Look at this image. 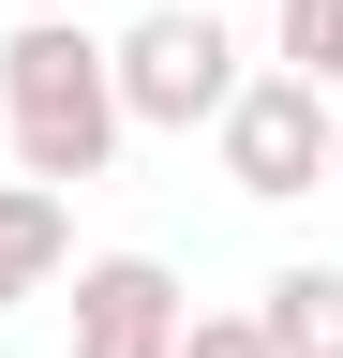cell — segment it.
<instances>
[{"label": "cell", "instance_id": "3957f363", "mask_svg": "<svg viewBox=\"0 0 343 358\" xmlns=\"http://www.w3.org/2000/svg\"><path fill=\"white\" fill-rule=\"evenodd\" d=\"M209 150H224V194H254V209H298L328 179V90L314 75H239V105L209 120Z\"/></svg>", "mask_w": 343, "mask_h": 358}, {"label": "cell", "instance_id": "8992f818", "mask_svg": "<svg viewBox=\"0 0 343 358\" xmlns=\"http://www.w3.org/2000/svg\"><path fill=\"white\" fill-rule=\"evenodd\" d=\"M254 329H269V358H343V268H269L254 284Z\"/></svg>", "mask_w": 343, "mask_h": 358}, {"label": "cell", "instance_id": "ba28073f", "mask_svg": "<svg viewBox=\"0 0 343 358\" xmlns=\"http://www.w3.org/2000/svg\"><path fill=\"white\" fill-rule=\"evenodd\" d=\"M180 358H269L254 313H180Z\"/></svg>", "mask_w": 343, "mask_h": 358}, {"label": "cell", "instance_id": "52a82bcc", "mask_svg": "<svg viewBox=\"0 0 343 358\" xmlns=\"http://www.w3.org/2000/svg\"><path fill=\"white\" fill-rule=\"evenodd\" d=\"M269 45H284V75L343 90V0H269Z\"/></svg>", "mask_w": 343, "mask_h": 358}, {"label": "cell", "instance_id": "9c48e42d", "mask_svg": "<svg viewBox=\"0 0 343 358\" xmlns=\"http://www.w3.org/2000/svg\"><path fill=\"white\" fill-rule=\"evenodd\" d=\"M328 179H343V90H328Z\"/></svg>", "mask_w": 343, "mask_h": 358}, {"label": "cell", "instance_id": "277c9868", "mask_svg": "<svg viewBox=\"0 0 343 358\" xmlns=\"http://www.w3.org/2000/svg\"><path fill=\"white\" fill-rule=\"evenodd\" d=\"M75 358H180V268L164 254H75Z\"/></svg>", "mask_w": 343, "mask_h": 358}, {"label": "cell", "instance_id": "5b68a950", "mask_svg": "<svg viewBox=\"0 0 343 358\" xmlns=\"http://www.w3.org/2000/svg\"><path fill=\"white\" fill-rule=\"evenodd\" d=\"M60 268H75V209L45 179H0V313H30Z\"/></svg>", "mask_w": 343, "mask_h": 358}, {"label": "cell", "instance_id": "30bf717a", "mask_svg": "<svg viewBox=\"0 0 343 358\" xmlns=\"http://www.w3.org/2000/svg\"><path fill=\"white\" fill-rule=\"evenodd\" d=\"M30 15H90V0H30Z\"/></svg>", "mask_w": 343, "mask_h": 358}, {"label": "cell", "instance_id": "7a4b0ae2", "mask_svg": "<svg viewBox=\"0 0 343 358\" xmlns=\"http://www.w3.org/2000/svg\"><path fill=\"white\" fill-rule=\"evenodd\" d=\"M105 75H119V120L135 134H209L239 105V30L209 15V0H149V15L105 45Z\"/></svg>", "mask_w": 343, "mask_h": 358}, {"label": "cell", "instance_id": "6da1fadb", "mask_svg": "<svg viewBox=\"0 0 343 358\" xmlns=\"http://www.w3.org/2000/svg\"><path fill=\"white\" fill-rule=\"evenodd\" d=\"M0 134H15V179H45V194H90L119 164V75H105V30L90 15H30L0 45Z\"/></svg>", "mask_w": 343, "mask_h": 358}]
</instances>
